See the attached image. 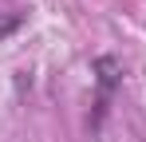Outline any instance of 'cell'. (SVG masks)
Segmentation results:
<instances>
[{"mask_svg":"<svg viewBox=\"0 0 146 142\" xmlns=\"http://www.w3.org/2000/svg\"><path fill=\"white\" fill-rule=\"evenodd\" d=\"M95 75H99V91H103V99H111V91L119 87L122 67H119L115 55H99V59H95Z\"/></svg>","mask_w":146,"mask_h":142,"instance_id":"cell-1","label":"cell"},{"mask_svg":"<svg viewBox=\"0 0 146 142\" xmlns=\"http://www.w3.org/2000/svg\"><path fill=\"white\" fill-rule=\"evenodd\" d=\"M20 24H24V16H20V12H12V16H0V40H8L12 32H20Z\"/></svg>","mask_w":146,"mask_h":142,"instance_id":"cell-2","label":"cell"}]
</instances>
